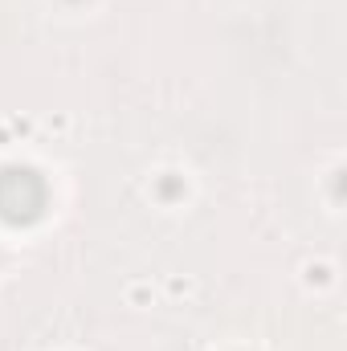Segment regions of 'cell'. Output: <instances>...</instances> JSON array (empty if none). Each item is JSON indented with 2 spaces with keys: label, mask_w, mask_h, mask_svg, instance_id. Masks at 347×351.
<instances>
[{
  "label": "cell",
  "mask_w": 347,
  "mask_h": 351,
  "mask_svg": "<svg viewBox=\"0 0 347 351\" xmlns=\"http://www.w3.org/2000/svg\"><path fill=\"white\" fill-rule=\"evenodd\" d=\"M45 208V184L29 168H8L0 172V217L8 225H29Z\"/></svg>",
  "instance_id": "1"
}]
</instances>
